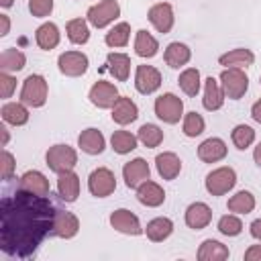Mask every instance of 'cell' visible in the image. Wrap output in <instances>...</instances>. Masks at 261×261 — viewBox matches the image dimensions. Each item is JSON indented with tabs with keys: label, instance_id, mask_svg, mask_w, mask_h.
Listing matches in <instances>:
<instances>
[{
	"label": "cell",
	"instance_id": "1",
	"mask_svg": "<svg viewBox=\"0 0 261 261\" xmlns=\"http://www.w3.org/2000/svg\"><path fill=\"white\" fill-rule=\"evenodd\" d=\"M2 228L0 241L2 251L10 257L27 259L31 257L45 234L53 232L55 210L47 196H37L24 190H18L14 198L2 200Z\"/></svg>",
	"mask_w": 261,
	"mask_h": 261
},
{
	"label": "cell",
	"instance_id": "2",
	"mask_svg": "<svg viewBox=\"0 0 261 261\" xmlns=\"http://www.w3.org/2000/svg\"><path fill=\"white\" fill-rule=\"evenodd\" d=\"M20 102H24L29 108H43L49 98V84L41 73H31L24 77L20 88Z\"/></svg>",
	"mask_w": 261,
	"mask_h": 261
},
{
	"label": "cell",
	"instance_id": "3",
	"mask_svg": "<svg viewBox=\"0 0 261 261\" xmlns=\"http://www.w3.org/2000/svg\"><path fill=\"white\" fill-rule=\"evenodd\" d=\"M220 88L228 100H241L249 90V75L239 67H224L220 71Z\"/></svg>",
	"mask_w": 261,
	"mask_h": 261
},
{
	"label": "cell",
	"instance_id": "4",
	"mask_svg": "<svg viewBox=\"0 0 261 261\" xmlns=\"http://www.w3.org/2000/svg\"><path fill=\"white\" fill-rule=\"evenodd\" d=\"M153 110H155V116L165 124H177L184 118V100L173 92H165L155 98Z\"/></svg>",
	"mask_w": 261,
	"mask_h": 261
},
{
	"label": "cell",
	"instance_id": "5",
	"mask_svg": "<svg viewBox=\"0 0 261 261\" xmlns=\"http://www.w3.org/2000/svg\"><path fill=\"white\" fill-rule=\"evenodd\" d=\"M45 163L51 171L61 173V171H69L77 165V151L65 143H57L53 147L47 149L45 153Z\"/></svg>",
	"mask_w": 261,
	"mask_h": 261
},
{
	"label": "cell",
	"instance_id": "6",
	"mask_svg": "<svg viewBox=\"0 0 261 261\" xmlns=\"http://www.w3.org/2000/svg\"><path fill=\"white\" fill-rule=\"evenodd\" d=\"M234 186H237V171L230 165H220L212 169L204 179V188L210 196H224Z\"/></svg>",
	"mask_w": 261,
	"mask_h": 261
},
{
	"label": "cell",
	"instance_id": "7",
	"mask_svg": "<svg viewBox=\"0 0 261 261\" xmlns=\"http://www.w3.org/2000/svg\"><path fill=\"white\" fill-rule=\"evenodd\" d=\"M120 16V4L118 0H100L98 4H92L86 12L88 22L94 29H106Z\"/></svg>",
	"mask_w": 261,
	"mask_h": 261
},
{
	"label": "cell",
	"instance_id": "8",
	"mask_svg": "<svg viewBox=\"0 0 261 261\" xmlns=\"http://www.w3.org/2000/svg\"><path fill=\"white\" fill-rule=\"evenodd\" d=\"M88 190L94 198H108L110 194H114L116 190L114 171H110L108 167H96L88 175Z\"/></svg>",
	"mask_w": 261,
	"mask_h": 261
},
{
	"label": "cell",
	"instance_id": "9",
	"mask_svg": "<svg viewBox=\"0 0 261 261\" xmlns=\"http://www.w3.org/2000/svg\"><path fill=\"white\" fill-rule=\"evenodd\" d=\"M57 67L65 77H82L90 67V59L82 51H63L57 57Z\"/></svg>",
	"mask_w": 261,
	"mask_h": 261
},
{
	"label": "cell",
	"instance_id": "10",
	"mask_svg": "<svg viewBox=\"0 0 261 261\" xmlns=\"http://www.w3.org/2000/svg\"><path fill=\"white\" fill-rule=\"evenodd\" d=\"M108 222H110V226H112L116 232H120V234L139 237V234H143V232H145V228L141 226L139 216H137L135 212L126 210V208H116V210L110 214Z\"/></svg>",
	"mask_w": 261,
	"mask_h": 261
},
{
	"label": "cell",
	"instance_id": "11",
	"mask_svg": "<svg viewBox=\"0 0 261 261\" xmlns=\"http://www.w3.org/2000/svg\"><path fill=\"white\" fill-rule=\"evenodd\" d=\"M161 71L153 65H137L135 69V88L139 94L149 96L161 88Z\"/></svg>",
	"mask_w": 261,
	"mask_h": 261
},
{
	"label": "cell",
	"instance_id": "12",
	"mask_svg": "<svg viewBox=\"0 0 261 261\" xmlns=\"http://www.w3.org/2000/svg\"><path fill=\"white\" fill-rule=\"evenodd\" d=\"M116 98H118V88L112 82H106V80H98L96 84H92V88L88 92V100L100 110L112 108Z\"/></svg>",
	"mask_w": 261,
	"mask_h": 261
},
{
	"label": "cell",
	"instance_id": "13",
	"mask_svg": "<svg viewBox=\"0 0 261 261\" xmlns=\"http://www.w3.org/2000/svg\"><path fill=\"white\" fill-rule=\"evenodd\" d=\"M147 18L149 22L153 24V29L161 35H167L173 24H175V14H173V6L169 2H157L149 8L147 12Z\"/></svg>",
	"mask_w": 261,
	"mask_h": 261
},
{
	"label": "cell",
	"instance_id": "14",
	"mask_svg": "<svg viewBox=\"0 0 261 261\" xmlns=\"http://www.w3.org/2000/svg\"><path fill=\"white\" fill-rule=\"evenodd\" d=\"M122 179L126 184V188L137 190L143 181L151 179V167L143 157H135L130 161H126L122 165Z\"/></svg>",
	"mask_w": 261,
	"mask_h": 261
},
{
	"label": "cell",
	"instance_id": "15",
	"mask_svg": "<svg viewBox=\"0 0 261 261\" xmlns=\"http://www.w3.org/2000/svg\"><path fill=\"white\" fill-rule=\"evenodd\" d=\"M184 220L188 228L202 230L212 222V208L206 202H192L184 212Z\"/></svg>",
	"mask_w": 261,
	"mask_h": 261
},
{
	"label": "cell",
	"instance_id": "16",
	"mask_svg": "<svg viewBox=\"0 0 261 261\" xmlns=\"http://www.w3.org/2000/svg\"><path fill=\"white\" fill-rule=\"evenodd\" d=\"M110 116L116 124L126 126L139 118V106L128 98V96H118L116 102L110 108Z\"/></svg>",
	"mask_w": 261,
	"mask_h": 261
},
{
	"label": "cell",
	"instance_id": "17",
	"mask_svg": "<svg viewBox=\"0 0 261 261\" xmlns=\"http://www.w3.org/2000/svg\"><path fill=\"white\" fill-rule=\"evenodd\" d=\"M228 147L220 137H210L198 145V159L202 163H218L226 157Z\"/></svg>",
	"mask_w": 261,
	"mask_h": 261
},
{
	"label": "cell",
	"instance_id": "18",
	"mask_svg": "<svg viewBox=\"0 0 261 261\" xmlns=\"http://www.w3.org/2000/svg\"><path fill=\"white\" fill-rule=\"evenodd\" d=\"M18 190H24V192H31V194H37V196H49L51 186H49V179H47V175L43 171L29 169V171H24L20 175Z\"/></svg>",
	"mask_w": 261,
	"mask_h": 261
},
{
	"label": "cell",
	"instance_id": "19",
	"mask_svg": "<svg viewBox=\"0 0 261 261\" xmlns=\"http://www.w3.org/2000/svg\"><path fill=\"white\" fill-rule=\"evenodd\" d=\"M80 232V218L67 210H55L53 234L59 239H73Z\"/></svg>",
	"mask_w": 261,
	"mask_h": 261
},
{
	"label": "cell",
	"instance_id": "20",
	"mask_svg": "<svg viewBox=\"0 0 261 261\" xmlns=\"http://www.w3.org/2000/svg\"><path fill=\"white\" fill-rule=\"evenodd\" d=\"M57 194L67 204L77 200V196H80V175L73 169L57 173Z\"/></svg>",
	"mask_w": 261,
	"mask_h": 261
},
{
	"label": "cell",
	"instance_id": "21",
	"mask_svg": "<svg viewBox=\"0 0 261 261\" xmlns=\"http://www.w3.org/2000/svg\"><path fill=\"white\" fill-rule=\"evenodd\" d=\"M135 192H137L139 204H143L147 208H157V206H161L165 202V190L157 181H153V179L143 181Z\"/></svg>",
	"mask_w": 261,
	"mask_h": 261
},
{
	"label": "cell",
	"instance_id": "22",
	"mask_svg": "<svg viewBox=\"0 0 261 261\" xmlns=\"http://www.w3.org/2000/svg\"><path fill=\"white\" fill-rule=\"evenodd\" d=\"M77 147L86 153V155H100L104 149H106V139L102 135V130L94 128V126H88L80 133L77 137Z\"/></svg>",
	"mask_w": 261,
	"mask_h": 261
},
{
	"label": "cell",
	"instance_id": "23",
	"mask_svg": "<svg viewBox=\"0 0 261 261\" xmlns=\"http://www.w3.org/2000/svg\"><path fill=\"white\" fill-rule=\"evenodd\" d=\"M226 96L220 88V82L216 77H206L204 80V96H202V106L208 110V112H216L222 108Z\"/></svg>",
	"mask_w": 261,
	"mask_h": 261
},
{
	"label": "cell",
	"instance_id": "24",
	"mask_svg": "<svg viewBox=\"0 0 261 261\" xmlns=\"http://www.w3.org/2000/svg\"><path fill=\"white\" fill-rule=\"evenodd\" d=\"M155 167H157V173L161 175V179L171 181L181 171V159L173 151H163L155 157Z\"/></svg>",
	"mask_w": 261,
	"mask_h": 261
},
{
	"label": "cell",
	"instance_id": "25",
	"mask_svg": "<svg viewBox=\"0 0 261 261\" xmlns=\"http://www.w3.org/2000/svg\"><path fill=\"white\" fill-rule=\"evenodd\" d=\"M255 63V53L251 49H245V47H237V49H230L226 53H222L218 57V65L222 67H239V69H247Z\"/></svg>",
	"mask_w": 261,
	"mask_h": 261
},
{
	"label": "cell",
	"instance_id": "26",
	"mask_svg": "<svg viewBox=\"0 0 261 261\" xmlns=\"http://www.w3.org/2000/svg\"><path fill=\"white\" fill-rule=\"evenodd\" d=\"M163 59H165V63H167L171 69H179V67H184V65L190 63V59H192V49H190L186 43L173 41V43H169V45L165 47Z\"/></svg>",
	"mask_w": 261,
	"mask_h": 261
},
{
	"label": "cell",
	"instance_id": "27",
	"mask_svg": "<svg viewBox=\"0 0 261 261\" xmlns=\"http://www.w3.org/2000/svg\"><path fill=\"white\" fill-rule=\"evenodd\" d=\"M0 114H2V122L6 124H12V126H22L29 122V106L24 102H4L2 108H0Z\"/></svg>",
	"mask_w": 261,
	"mask_h": 261
},
{
	"label": "cell",
	"instance_id": "28",
	"mask_svg": "<svg viewBox=\"0 0 261 261\" xmlns=\"http://www.w3.org/2000/svg\"><path fill=\"white\" fill-rule=\"evenodd\" d=\"M61 41V33H59V27L55 22H43L41 27H37L35 31V43L39 45V49L43 51H51L59 45Z\"/></svg>",
	"mask_w": 261,
	"mask_h": 261
},
{
	"label": "cell",
	"instance_id": "29",
	"mask_svg": "<svg viewBox=\"0 0 261 261\" xmlns=\"http://www.w3.org/2000/svg\"><path fill=\"white\" fill-rule=\"evenodd\" d=\"M106 63H108V71L116 82H126L130 75V57L126 53L120 51H110L106 55Z\"/></svg>",
	"mask_w": 261,
	"mask_h": 261
},
{
	"label": "cell",
	"instance_id": "30",
	"mask_svg": "<svg viewBox=\"0 0 261 261\" xmlns=\"http://www.w3.org/2000/svg\"><path fill=\"white\" fill-rule=\"evenodd\" d=\"M171 232H173V220L167 218V216H157V218L149 220L147 226H145V234H147V239L153 241V243H163V241H167V239L171 237Z\"/></svg>",
	"mask_w": 261,
	"mask_h": 261
},
{
	"label": "cell",
	"instance_id": "31",
	"mask_svg": "<svg viewBox=\"0 0 261 261\" xmlns=\"http://www.w3.org/2000/svg\"><path fill=\"white\" fill-rule=\"evenodd\" d=\"M228 255H230L228 247L216 239L202 241V245L198 247V253H196V257L200 261H224V259H228Z\"/></svg>",
	"mask_w": 261,
	"mask_h": 261
},
{
	"label": "cell",
	"instance_id": "32",
	"mask_svg": "<svg viewBox=\"0 0 261 261\" xmlns=\"http://www.w3.org/2000/svg\"><path fill=\"white\" fill-rule=\"evenodd\" d=\"M133 47H135V53L139 57H143V59H151V57H155L159 53V41L151 33H147L145 29H139L135 33Z\"/></svg>",
	"mask_w": 261,
	"mask_h": 261
},
{
	"label": "cell",
	"instance_id": "33",
	"mask_svg": "<svg viewBox=\"0 0 261 261\" xmlns=\"http://www.w3.org/2000/svg\"><path fill=\"white\" fill-rule=\"evenodd\" d=\"M255 206H257V200H255L253 192H249V190H239V192L232 194V196L228 198V202H226L228 212L239 214V216H241V214H249V212H253Z\"/></svg>",
	"mask_w": 261,
	"mask_h": 261
},
{
	"label": "cell",
	"instance_id": "34",
	"mask_svg": "<svg viewBox=\"0 0 261 261\" xmlns=\"http://www.w3.org/2000/svg\"><path fill=\"white\" fill-rule=\"evenodd\" d=\"M65 35L73 45H86L90 41V22L88 18H71L65 22Z\"/></svg>",
	"mask_w": 261,
	"mask_h": 261
},
{
	"label": "cell",
	"instance_id": "35",
	"mask_svg": "<svg viewBox=\"0 0 261 261\" xmlns=\"http://www.w3.org/2000/svg\"><path fill=\"white\" fill-rule=\"evenodd\" d=\"M177 84H179V90H181L186 96H190V98L198 96V94H200V88H202L200 69H198V67H186V69L179 73Z\"/></svg>",
	"mask_w": 261,
	"mask_h": 261
},
{
	"label": "cell",
	"instance_id": "36",
	"mask_svg": "<svg viewBox=\"0 0 261 261\" xmlns=\"http://www.w3.org/2000/svg\"><path fill=\"white\" fill-rule=\"evenodd\" d=\"M24 65H27V55H24L20 49L8 47V49H4V51L0 53V71L16 73V71H20Z\"/></svg>",
	"mask_w": 261,
	"mask_h": 261
},
{
	"label": "cell",
	"instance_id": "37",
	"mask_svg": "<svg viewBox=\"0 0 261 261\" xmlns=\"http://www.w3.org/2000/svg\"><path fill=\"white\" fill-rule=\"evenodd\" d=\"M137 145H139L137 135H133L130 130H124V128L114 130L112 137H110V147H112V151L118 153V155H128L130 151L137 149Z\"/></svg>",
	"mask_w": 261,
	"mask_h": 261
},
{
	"label": "cell",
	"instance_id": "38",
	"mask_svg": "<svg viewBox=\"0 0 261 261\" xmlns=\"http://www.w3.org/2000/svg\"><path fill=\"white\" fill-rule=\"evenodd\" d=\"M137 139H139V143H141L143 147L155 149V147H159V145L163 143L165 135H163L161 126H157V124H153V122H145V124H141V128L137 130Z\"/></svg>",
	"mask_w": 261,
	"mask_h": 261
},
{
	"label": "cell",
	"instance_id": "39",
	"mask_svg": "<svg viewBox=\"0 0 261 261\" xmlns=\"http://www.w3.org/2000/svg\"><path fill=\"white\" fill-rule=\"evenodd\" d=\"M130 41V24L128 22H116L106 35H104V43L112 49L118 47H126Z\"/></svg>",
	"mask_w": 261,
	"mask_h": 261
},
{
	"label": "cell",
	"instance_id": "40",
	"mask_svg": "<svg viewBox=\"0 0 261 261\" xmlns=\"http://www.w3.org/2000/svg\"><path fill=\"white\" fill-rule=\"evenodd\" d=\"M181 130H184V135L190 137V139L200 137V135L206 130V120H204V116L198 114L196 110L186 112L184 118H181Z\"/></svg>",
	"mask_w": 261,
	"mask_h": 261
},
{
	"label": "cell",
	"instance_id": "41",
	"mask_svg": "<svg viewBox=\"0 0 261 261\" xmlns=\"http://www.w3.org/2000/svg\"><path fill=\"white\" fill-rule=\"evenodd\" d=\"M230 141L239 151H245L255 143V128L249 124H237L230 130Z\"/></svg>",
	"mask_w": 261,
	"mask_h": 261
},
{
	"label": "cell",
	"instance_id": "42",
	"mask_svg": "<svg viewBox=\"0 0 261 261\" xmlns=\"http://www.w3.org/2000/svg\"><path fill=\"white\" fill-rule=\"evenodd\" d=\"M218 232L224 234V237H239L243 232V222L239 218V214H224L218 218V224H216Z\"/></svg>",
	"mask_w": 261,
	"mask_h": 261
},
{
	"label": "cell",
	"instance_id": "43",
	"mask_svg": "<svg viewBox=\"0 0 261 261\" xmlns=\"http://www.w3.org/2000/svg\"><path fill=\"white\" fill-rule=\"evenodd\" d=\"M29 12L35 18H47L53 12V0H29Z\"/></svg>",
	"mask_w": 261,
	"mask_h": 261
},
{
	"label": "cell",
	"instance_id": "44",
	"mask_svg": "<svg viewBox=\"0 0 261 261\" xmlns=\"http://www.w3.org/2000/svg\"><path fill=\"white\" fill-rule=\"evenodd\" d=\"M14 90H16V77H14L12 73L2 71V73H0V96H2V100L12 98Z\"/></svg>",
	"mask_w": 261,
	"mask_h": 261
},
{
	"label": "cell",
	"instance_id": "45",
	"mask_svg": "<svg viewBox=\"0 0 261 261\" xmlns=\"http://www.w3.org/2000/svg\"><path fill=\"white\" fill-rule=\"evenodd\" d=\"M14 167H16V159L10 151L4 149L2 153V179H12L14 175Z\"/></svg>",
	"mask_w": 261,
	"mask_h": 261
},
{
	"label": "cell",
	"instance_id": "46",
	"mask_svg": "<svg viewBox=\"0 0 261 261\" xmlns=\"http://www.w3.org/2000/svg\"><path fill=\"white\" fill-rule=\"evenodd\" d=\"M243 259H245V261H261V243H259V245H251V247L245 251Z\"/></svg>",
	"mask_w": 261,
	"mask_h": 261
},
{
	"label": "cell",
	"instance_id": "47",
	"mask_svg": "<svg viewBox=\"0 0 261 261\" xmlns=\"http://www.w3.org/2000/svg\"><path fill=\"white\" fill-rule=\"evenodd\" d=\"M249 232H251V237H253L255 241H259V243H261V218H255V220L251 222Z\"/></svg>",
	"mask_w": 261,
	"mask_h": 261
},
{
	"label": "cell",
	"instance_id": "48",
	"mask_svg": "<svg viewBox=\"0 0 261 261\" xmlns=\"http://www.w3.org/2000/svg\"><path fill=\"white\" fill-rule=\"evenodd\" d=\"M10 33V18L8 14H0V37H6Z\"/></svg>",
	"mask_w": 261,
	"mask_h": 261
},
{
	"label": "cell",
	"instance_id": "49",
	"mask_svg": "<svg viewBox=\"0 0 261 261\" xmlns=\"http://www.w3.org/2000/svg\"><path fill=\"white\" fill-rule=\"evenodd\" d=\"M251 118H253L255 122H259V124H261V98L251 106Z\"/></svg>",
	"mask_w": 261,
	"mask_h": 261
},
{
	"label": "cell",
	"instance_id": "50",
	"mask_svg": "<svg viewBox=\"0 0 261 261\" xmlns=\"http://www.w3.org/2000/svg\"><path fill=\"white\" fill-rule=\"evenodd\" d=\"M253 161H255V165L261 169V141L255 145V149H253Z\"/></svg>",
	"mask_w": 261,
	"mask_h": 261
},
{
	"label": "cell",
	"instance_id": "51",
	"mask_svg": "<svg viewBox=\"0 0 261 261\" xmlns=\"http://www.w3.org/2000/svg\"><path fill=\"white\" fill-rule=\"evenodd\" d=\"M0 133H2V147H6L8 141H10V133H8V128H6V122L0 124Z\"/></svg>",
	"mask_w": 261,
	"mask_h": 261
},
{
	"label": "cell",
	"instance_id": "52",
	"mask_svg": "<svg viewBox=\"0 0 261 261\" xmlns=\"http://www.w3.org/2000/svg\"><path fill=\"white\" fill-rule=\"evenodd\" d=\"M12 4H14V0H0V6L2 8H10Z\"/></svg>",
	"mask_w": 261,
	"mask_h": 261
},
{
	"label": "cell",
	"instance_id": "53",
	"mask_svg": "<svg viewBox=\"0 0 261 261\" xmlns=\"http://www.w3.org/2000/svg\"><path fill=\"white\" fill-rule=\"evenodd\" d=\"M259 84H261V77H259Z\"/></svg>",
	"mask_w": 261,
	"mask_h": 261
}]
</instances>
